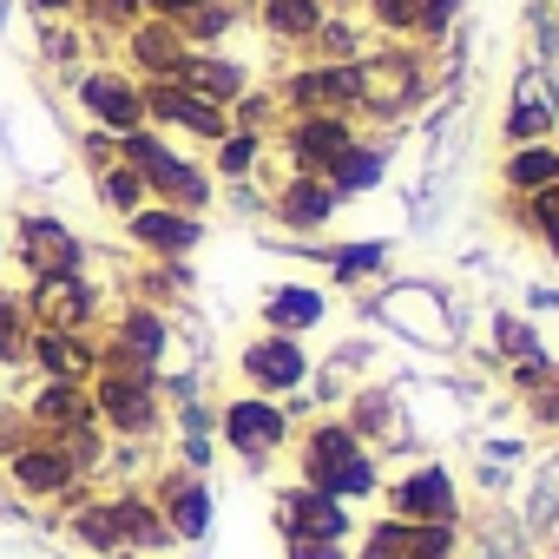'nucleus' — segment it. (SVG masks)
Masks as SVG:
<instances>
[{"label": "nucleus", "mask_w": 559, "mask_h": 559, "mask_svg": "<svg viewBox=\"0 0 559 559\" xmlns=\"http://www.w3.org/2000/svg\"><path fill=\"white\" fill-rule=\"evenodd\" d=\"M362 112L369 119H408L421 99H428V53H415L408 40H389L376 53H362Z\"/></svg>", "instance_id": "nucleus-5"}, {"label": "nucleus", "mask_w": 559, "mask_h": 559, "mask_svg": "<svg viewBox=\"0 0 559 559\" xmlns=\"http://www.w3.org/2000/svg\"><path fill=\"white\" fill-rule=\"evenodd\" d=\"M73 99H80L86 126H99L112 139L152 126L145 119V80H132L126 67H86V73H73Z\"/></svg>", "instance_id": "nucleus-11"}, {"label": "nucleus", "mask_w": 559, "mask_h": 559, "mask_svg": "<svg viewBox=\"0 0 559 559\" xmlns=\"http://www.w3.org/2000/svg\"><path fill=\"white\" fill-rule=\"evenodd\" d=\"M21 408H27V421H34L40 435H67V428H93V421H99L86 382H34V395H27Z\"/></svg>", "instance_id": "nucleus-26"}, {"label": "nucleus", "mask_w": 559, "mask_h": 559, "mask_svg": "<svg viewBox=\"0 0 559 559\" xmlns=\"http://www.w3.org/2000/svg\"><path fill=\"white\" fill-rule=\"evenodd\" d=\"M171 152H178V145H171V132H158V126H139V132H126V139H119L112 165H132V171H158Z\"/></svg>", "instance_id": "nucleus-41"}, {"label": "nucleus", "mask_w": 559, "mask_h": 559, "mask_svg": "<svg viewBox=\"0 0 559 559\" xmlns=\"http://www.w3.org/2000/svg\"><path fill=\"white\" fill-rule=\"evenodd\" d=\"M27 441H40V428L27 421V408H14V402H8V408H0V461L21 454Z\"/></svg>", "instance_id": "nucleus-48"}, {"label": "nucleus", "mask_w": 559, "mask_h": 559, "mask_svg": "<svg viewBox=\"0 0 559 559\" xmlns=\"http://www.w3.org/2000/svg\"><path fill=\"white\" fill-rule=\"evenodd\" d=\"M461 526H408V559H454Z\"/></svg>", "instance_id": "nucleus-46"}, {"label": "nucleus", "mask_w": 559, "mask_h": 559, "mask_svg": "<svg viewBox=\"0 0 559 559\" xmlns=\"http://www.w3.org/2000/svg\"><path fill=\"white\" fill-rule=\"evenodd\" d=\"M362 27L376 40H415V21H421V0H362Z\"/></svg>", "instance_id": "nucleus-39"}, {"label": "nucleus", "mask_w": 559, "mask_h": 559, "mask_svg": "<svg viewBox=\"0 0 559 559\" xmlns=\"http://www.w3.org/2000/svg\"><path fill=\"white\" fill-rule=\"evenodd\" d=\"M185 290H191V263H158V257H145V270H139V304L171 310Z\"/></svg>", "instance_id": "nucleus-40"}, {"label": "nucleus", "mask_w": 559, "mask_h": 559, "mask_svg": "<svg viewBox=\"0 0 559 559\" xmlns=\"http://www.w3.org/2000/svg\"><path fill=\"white\" fill-rule=\"evenodd\" d=\"M546 185H559V139L507 145V158H500V198H533Z\"/></svg>", "instance_id": "nucleus-28"}, {"label": "nucleus", "mask_w": 559, "mask_h": 559, "mask_svg": "<svg viewBox=\"0 0 559 559\" xmlns=\"http://www.w3.org/2000/svg\"><path fill=\"white\" fill-rule=\"evenodd\" d=\"M454 27H461V0H421L415 47H421V53H435V47H448V40H454Z\"/></svg>", "instance_id": "nucleus-45"}, {"label": "nucleus", "mask_w": 559, "mask_h": 559, "mask_svg": "<svg viewBox=\"0 0 559 559\" xmlns=\"http://www.w3.org/2000/svg\"><path fill=\"white\" fill-rule=\"evenodd\" d=\"M230 126H237V132H257V139H276V126H284V106H276L270 86H250V93L230 106Z\"/></svg>", "instance_id": "nucleus-43"}, {"label": "nucleus", "mask_w": 559, "mask_h": 559, "mask_svg": "<svg viewBox=\"0 0 559 559\" xmlns=\"http://www.w3.org/2000/svg\"><path fill=\"white\" fill-rule=\"evenodd\" d=\"M145 191H152V204H171V211H191V217H204L217 204V178L191 152H171L158 171H145Z\"/></svg>", "instance_id": "nucleus-23"}, {"label": "nucleus", "mask_w": 559, "mask_h": 559, "mask_svg": "<svg viewBox=\"0 0 559 559\" xmlns=\"http://www.w3.org/2000/svg\"><path fill=\"white\" fill-rule=\"evenodd\" d=\"M263 330H276V336H310V330H323V317H330V297L317 290V284H270L263 290Z\"/></svg>", "instance_id": "nucleus-25"}, {"label": "nucleus", "mask_w": 559, "mask_h": 559, "mask_svg": "<svg viewBox=\"0 0 559 559\" xmlns=\"http://www.w3.org/2000/svg\"><path fill=\"white\" fill-rule=\"evenodd\" d=\"M217 441H224L243 467H270L276 454L297 441V415H290V402H270V395L237 389V395L217 402Z\"/></svg>", "instance_id": "nucleus-2"}, {"label": "nucleus", "mask_w": 559, "mask_h": 559, "mask_svg": "<svg viewBox=\"0 0 559 559\" xmlns=\"http://www.w3.org/2000/svg\"><path fill=\"white\" fill-rule=\"evenodd\" d=\"M237 376L250 395H270V402H290L297 389H310V349L304 336H276V330H257L243 349H237Z\"/></svg>", "instance_id": "nucleus-9"}, {"label": "nucleus", "mask_w": 559, "mask_h": 559, "mask_svg": "<svg viewBox=\"0 0 559 559\" xmlns=\"http://www.w3.org/2000/svg\"><path fill=\"white\" fill-rule=\"evenodd\" d=\"M112 152H119V139H112V132H99V126H86V139H80V158H86L93 171H106V165H112Z\"/></svg>", "instance_id": "nucleus-50"}, {"label": "nucleus", "mask_w": 559, "mask_h": 559, "mask_svg": "<svg viewBox=\"0 0 559 559\" xmlns=\"http://www.w3.org/2000/svg\"><path fill=\"white\" fill-rule=\"evenodd\" d=\"M500 139H507V145L559 139V86H552V73H520V80H513V99H507V112H500Z\"/></svg>", "instance_id": "nucleus-19"}, {"label": "nucleus", "mask_w": 559, "mask_h": 559, "mask_svg": "<svg viewBox=\"0 0 559 559\" xmlns=\"http://www.w3.org/2000/svg\"><path fill=\"white\" fill-rule=\"evenodd\" d=\"M119 53H126V73H132V80H178V67H185L191 40L178 34V21L145 14V21L119 40Z\"/></svg>", "instance_id": "nucleus-21"}, {"label": "nucleus", "mask_w": 559, "mask_h": 559, "mask_svg": "<svg viewBox=\"0 0 559 559\" xmlns=\"http://www.w3.org/2000/svg\"><path fill=\"white\" fill-rule=\"evenodd\" d=\"M349 559H408V520H395V513L369 520V526L356 533V552H349Z\"/></svg>", "instance_id": "nucleus-42"}, {"label": "nucleus", "mask_w": 559, "mask_h": 559, "mask_svg": "<svg viewBox=\"0 0 559 559\" xmlns=\"http://www.w3.org/2000/svg\"><path fill=\"white\" fill-rule=\"evenodd\" d=\"M493 349H500L507 362H539V356H546L533 317H493Z\"/></svg>", "instance_id": "nucleus-44"}, {"label": "nucleus", "mask_w": 559, "mask_h": 559, "mask_svg": "<svg viewBox=\"0 0 559 559\" xmlns=\"http://www.w3.org/2000/svg\"><path fill=\"white\" fill-rule=\"evenodd\" d=\"M284 559H349L343 539H310V533H290L284 539Z\"/></svg>", "instance_id": "nucleus-49"}, {"label": "nucleus", "mask_w": 559, "mask_h": 559, "mask_svg": "<svg viewBox=\"0 0 559 559\" xmlns=\"http://www.w3.org/2000/svg\"><path fill=\"white\" fill-rule=\"evenodd\" d=\"M297 480L304 487H323V493H336V500H376L382 493V454L343 421V415H323V421H310L304 435H297Z\"/></svg>", "instance_id": "nucleus-1"}, {"label": "nucleus", "mask_w": 559, "mask_h": 559, "mask_svg": "<svg viewBox=\"0 0 559 559\" xmlns=\"http://www.w3.org/2000/svg\"><path fill=\"white\" fill-rule=\"evenodd\" d=\"M8 250H14V263H21L27 284H40V276H80L86 257H93L86 237H80L73 224H60L53 211H27V217H14Z\"/></svg>", "instance_id": "nucleus-7"}, {"label": "nucleus", "mask_w": 559, "mask_h": 559, "mask_svg": "<svg viewBox=\"0 0 559 559\" xmlns=\"http://www.w3.org/2000/svg\"><path fill=\"white\" fill-rule=\"evenodd\" d=\"M67 539L73 546H86V552H119V526H112V500L106 493H93V500H80L73 513H67Z\"/></svg>", "instance_id": "nucleus-33"}, {"label": "nucleus", "mask_w": 559, "mask_h": 559, "mask_svg": "<svg viewBox=\"0 0 559 559\" xmlns=\"http://www.w3.org/2000/svg\"><path fill=\"white\" fill-rule=\"evenodd\" d=\"M382 507L408 526H461V487L441 461H408L382 480Z\"/></svg>", "instance_id": "nucleus-8"}, {"label": "nucleus", "mask_w": 559, "mask_h": 559, "mask_svg": "<svg viewBox=\"0 0 559 559\" xmlns=\"http://www.w3.org/2000/svg\"><path fill=\"white\" fill-rule=\"evenodd\" d=\"M276 106H284V119H310V112H349L362 119V60H304L290 67L284 80L270 86Z\"/></svg>", "instance_id": "nucleus-4"}, {"label": "nucleus", "mask_w": 559, "mask_h": 559, "mask_svg": "<svg viewBox=\"0 0 559 559\" xmlns=\"http://www.w3.org/2000/svg\"><path fill=\"white\" fill-rule=\"evenodd\" d=\"M263 158H270V139H257V132H224L217 145H211V178L217 185H250V178H263Z\"/></svg>", "instance_id": "nucleus-30"}, {"label": "nucleus", "mask_w": 559, "mask_h": 559, "mask_svg": "<svg viewBox=\"0 0 559 559\" xmlns=\"http://www.w3.org/2000/svg\"><path fill=\"white\" fill-rule=\"evenodd\" d=\"M126 237H132L145 257H158V263H191V250L204 243V217L171 211V204H139V211L126 217Z\"/></svg>", "instance_id": "nucleus-18"}, {"label": "nucleus", "mask_w": 559, "mask_h": 559, "mask_svg": "<svg viewBox=\"0 0 559 559\" xmlns=\"http://www.w3.org/2000/svg\"><path fill=\"white\" fill-rule=\"evenodd\" d=\"M14 402V389H8V369H0V408H8Z\"/></svg>", "instance_id": "nucleus-54"}, {"label": "nucleus", "mask_w": 559, "mask_h": 559, "mask_svg": "<svg viewBox=\"0 0 559 559\" xmlns=\"http://www.w3.org/2000/svg\"><path fill=\"white\" fill-rule=\"evenodd\" d=\"M145 119L171 139H198L204 152L230 132V112L224 106H204L198 93H185L178 80H145Z\"/></svg>", "instance_id": "nucleus-13"}, {"label": "nucleus", "mask_w": 559, "mask_h": 559, "mask_svg": "<svg viewBox=\"0 0 559 559\" xmlns=\"http://www.w3.org/2000/svg\"><path fill=\"white\" fill-rule=\"evenodd\" d=\"M0 474H8V487H14L21 500H34V507H60V500L86 480V474L60 454V441H47V435L27 441L21 454H8V461H0Z\"/></svg>", "instance_id": "nucleus-14"}, {"label": "nucleus", "mask_w": 559, "mask_h": 559, "mask_svg": "<svg viewBox=\"0 0 559 559\" xmlns=\"http://www.w3.org/2000/svg\"><path fill=\"white\" fill-rule=\"evenodd\" d=\"M178 330H171V310H152V304H126L112 317V330L99 336V369L93 376H165V356H171Z\"/></svg>", "instance_id": "nucleus-3"}, {"label": "nucleus", "mask_w": 559, "mask_h": 559, "mask_svg": "<svg viewBox=\"0 0 559 559\" xmlns=\"http://www.w3.org/2000/svg\"><path fill=\"white\" fill-rule=\"evenodd\" d=\"M310 257L330 263V284H343V290H362V284H376V276L389 270V243L382 237H369V243H317Z\"/></svg>", "instance_id": "nucleus-29"}, {"label": "nucleus", "mask_w": 559, "mask_h": 559, "mask_svg": "<svg viewBox=\"0 0 559 559\" xmlns=\"http://www.w3.org/2000/svg\"><path fill=\"white\" fill-rule=\"evenodd\" d=\"M27 343H34L27 290H0V369H27Z\"/></svg>", "instance_id": "nucleus-35"}, {"label": "nucleus", "mask_w": 559, "mask_h": 559, "mask_svg": "<svg viewBox=\"0 0 559 559\" xmlns=\"http://www.w3.org/2000/svg\"><path fill=\"white\" fill-rule=\"evenodd\" d=\"M93 389V415H99V428L112 435V441H152V435H165V395H158V376H93L86 382Z\"/></svg>", "instance_id": "nucleus-6"}, {"label": "nucleus", "mask_w": 559, "mask_h": 559, "mask_svg": "<svg viewBox=\"0 0 559 559\" xmlns=\"http://www.w3.org/2000/svg\"><path fill=\"white\" fill-rule=\"evenodd\" d=\"M178 86L198 93L204 106H224V112H230V106L257 86V73H250V60H237V53H224V47H191L185 67H178Z\"/></svg>", "instance_id": "nucleus-20"}, {"label": "nucleus", "mask_w": 559, "mask_h": 559, "mask_svg": "<svg viewBox=\"0 0 559 559\" xmlns=\"http://www.w3.org/2000/svg\"><path fill=\"white\" fill-rule=\"evenodd\" d=\"M27 317L34 330H86L99 323V284L80 270V276H40V284H27Z\"/></svg>", "instance_id": "nucleus-16"}, {"label": "nucleus", "mask_w": 559, "mask_h": 559, "mask_svg": "<svg viewBox=\"0 0 559 559\" xmlns=\"http://www.w3.org/2000/svg\"><path fill=\"white\" fill-rule=\"evenodd\" d=\"M270 520H276V539H290V533H310V539H356V513H349V500H336V493H323V487H284L276 493V507H270Z\"/></svg>", "instance_id": "nucleus-15"}, {"label": "nucleus", "mask_w": 559, "mask_h": 559, "mask_svg": "<svg viewBox=\"0 0 559 559\" xmlns=\"http://www.w3.org/2000/svg\"><path fill=\"white\" fill-rule=\"evenodd\" d=\"M237 0H204V8H191L185 21H178V34L191 40V47H224L230 34H237Z\"/></svg>", "instance_id": "nucleus-38"}, {"label": "nucleus", "mask_w": 559, "mask_h": 559, "mask_svg": "<svg viewBox=\"0 0 559 559\" xmlns=\"http://www.w3.org/2000/svg\"><path fill=\"white\" fill-rule=\"evenodd\" d=\"M382 178H389V145H376V139H356V152L330 171L336 198H362V191H376Z\"/></svg>", "instance_id": "nucleus-32"}, {"label": "nucleus", "mask_w": 559, "mask_h": 559, "mask_svg": "<svg viewBox=\"0 0 559 559\" xmlns=\"http://www.w3.org/2000/svg\"><path fill=\"white\" fill-rule=\"evenodd\" d=\"M112 500V526H119V546L126 552H171L178 539H171V526H165V513H158V500L145 493V487H119V493H106Z\"/></svg>", "instance_id": "nucleus-24"}, {"label": "nucleus", "mask_w": 559, "mask_h": 559, "mask_svg": "<svg viewBox=\"0 0 559 559\" xmlns=\"http://www.w3.org/2000/svg\"><path fill=\"white\" fill-rule=\"evenodd\" d=\"M73 21L93 27L99 47H106V40H126V34L145 21V0H80V14H73Z\"/></svg>", "instance_id": "nucleus-36"}, {"label": "nucleus", "mask_w": 559, "mask_h": 559, "mask_svg": "<svg viewBox=\"0 0 559 559\" xmlns=\"http://www.w3.org/2000/svg\"><path fill=\"white\" fill-rule=\"evenodd\" d=\"M178 461H185L191 474H204V467L217 461V441H211V435H178Z\"/></svg>", "instance_id": "nucleus-51"}, {"label": "nucleus", "mask_w": 559, "mask_h": 559, "mask_svg": "<svg viewBox=\"0 0 559 559\" xmlns=\"http://www.w3.org/2000/svg\"><path fill=\"white\" fill-rule=\"evenodd\" d=\"M40 53L60 67V60H80L86 53V40H80V21H47L40 27Z\"/></svg>", "instance_id": "nucleus-47"}, {"label": "nucleus", "mask_w": 559, "mask_h": 559, "mask_svg": "<svg viewBox=\"0 0 559 559\" xmlns=\"http://www.w3.org/2000/svg\"><path fill=\"white\" fill-rule=\"evenodd\" d=\"M250 8H257V0H250Z\"/></svg>", "instance_id": "nucleus-55"}, {"label": "nucleus", "mask_w": 559, "mask_h": 559, "mask_svg": "<svg viewBox=\"0 0 559 559\" xmlns=\"http://www.w3.org/2000/svg\"><path fill=\"white\" fill-rule=\"evenodd\" d=\"M369 448H382V441H395V428H402V408H395V395L389 389H362L356 402H349V415H343Z\"/></svg>", "instance_id": "nucleus-34"}, {"label": "nucleus", "mask_w": 559, "mask_h": 559, "mask_svg": "<svg viewBox=\"0 0 559 559\" xmlns=\"http://www.w3.org/2000/svg\"><path fill=\"white\" fill-rule=\"evenodd\" d=\"M27 369H34L40 382H93V369H99V336H86V330H34Z\"/></svg>", "instance_id": "nucleus-22"}, {"label": "nucleus", "mask_w": 559, "mask_h": 559, "mask_svg": "<svg viewBox=\"0 0 559 559\" xmlns=\"http://www.w3.org/2000/svg\"><path fill=\"white\" fill-rule=\"evenodd\" d=\"M27 8H34V21L47 27V21H73V14H80V0H27Z\"/></svg>", "instance_id": "nucleus-52"}, {"label": "nucleus", "mask_w": 559, "mask_h": 559, "mask_svg": "<svg viewBox=\"0 0 559 559\" xmlns=\"http://www.w3.org/2000/svg\"><path fill=\"white\" fill-rule=\"evenodd\" d=\"M93 198H99L106 211H119V217H132L139 204H152L145 171H132V165H106V171H93Z\"/></svg>", "instance_id": "nucleus-37"}, {"label": "nucleus", "mask_w": 559, "mask_h": 559, "mask_svg": "<svg viewBox=\"0 0 559 559\" xmlns=\"http://www.w3.org/2000/svg\"><path fill=\"white\" fill-rule=\"evenodd\" d=\"M145 493L158 500V513H165V526H171L178 546H198V539L211 533L217 500H211V480H204V474H191V467H165Z\"/></svg>", "instance_id": "nucleus-17"}, {"label": "nucleus", "mask_w": 559, "mask_h": 559, "mask_svg": "<svg viewBox=\"0 0 559 559\" xmlns=\"http://www.w3.org/2000/svg\"><path fill=\"white\" fill-rule=\"evenodd\" d=\"M356 119L349 112H310V119H284L276 126V152H284V165L290 171H317V178H330L349 152H356Z\"/></svg>", "instance_id": "nucleus-10"}, {"label": "nucleus", "mask_w": 559, "mask_h": 559, "mask_svg": "<svg viewBox=\"0 0 559 559\" xmlns=\"http://www.w3.org/2000/svg\"><path fill=\"white\" fill-rule=\"evenodd\" d=\"M336 211H343V198L317 171H284L270 185V224L290 237H323V224H336Z\"/></svg>", "instance_id": "nucleus-12"}, {"label": "nucleus", "mask_w": 559, "mask_h": 559, "mask_svg": "<svg viewBox=\"0 0 559 559\" xmlns=\"http://www.w3.org/2000/svg\"><path fill=\"white\" fill-rule=\"evenodd\" d=\"M323 14H330V0H257V27H263V40L297 47V53L317 40Z\"/></svg>", "instance_id": "nucleus-27"}, {"label": "nucleus", "mask_w": 559, "mask_h": 559, "mask_svg": "<svg viewBox=\"0 0 559 559\" xmlns=\"http://www.w3.org/2000/svg\"><path fill=\"white\" fill-rule=\"evenodd\" d=\"M191 8H204V0H145V14H158V21H185Z\"/></svg>", "instance_id": "nucleus-53"}, {"label": "nucleus", "mask_w": 559, "mask_h": 559, "mask_svg": "<svg viewBox=\"0 0 559 559\" xmlns=\"http://www.w3.org/2000/svg\"><path fill=\"white\" fill-rule=\"evenodd\" d=\"M369 40H376V34L362 27V14L330 8V14H323V27H317V40H310L304 53H310V60H362V53H369Z\"/></svg>", "instance_id": "nucleus-31"}]
</instances>
